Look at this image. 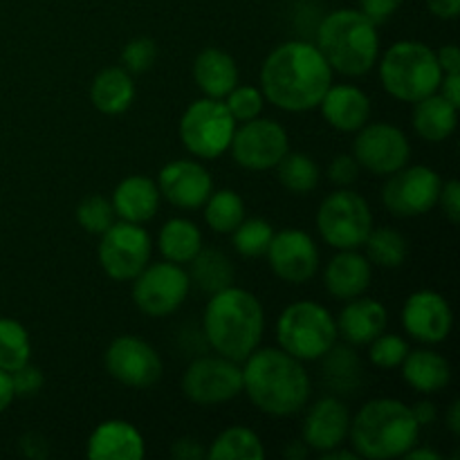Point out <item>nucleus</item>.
Here are the masks:
<instances>
[{
	"label": "nucleus",
	"instance_id": "nucleus-1",
	"mask_svg": "<svg viewBox=\"0 0 460 460\" xmlns=\"http://www.w3.org/2000/svg\"><path fill=\"white\" fill-rule=\"evenodd\" d=\"M332 84V70L305 40L277 45L261 67V93L265 102L286 112L314 111Z\"/></svg>",
	"mask_w": 460,
	"mask_h": 460
},
{
	"label": "nucleus",
	"instance_id": "nucleus-2",
	"mask_svg": "<svg viewBox=\"0 0 460 460\" xmlns=\"http://www.w3.org/2000/svg\"><path fill=\"white\" fill-rule=\"evenodd\" d=\"M310 376L304 362L283 349H256L243 367V391L259 411L290 418L310 400Z\"/></svg>",
	"mask_w": 460,
	"mask_h": 460
},
{
	"label": "nucleus",
	"instance_id": "nucleus-3",
	"mask_svg": "<svg viewBox=\"0 0 460 460\" xmlns=\"http://www.w3.org/2000/svg\"><path fill=\"white\" fill-rule=\"evenodd\" d=\"M265 310L259 296L245 288L229 286L209 295L202 314V335L223 358L245 362L261 346Z\"/></svg>",
	"mask_w": 460,
	"mask_h": 460
},
{
	"label": "nucleus",
	"instance_id": "nucleus-4",
	"mask_svg": "<svg viewBox=\"0 0 460 460\" xmlns=\"http://www.w3.org/2000/svg\"><path fill=\"white\" fill-rule=\"evenodd\" d=\"M349 438L359 458H402L420 438V425L411 407L395 398L368 400L350 418Z\"/></svg>",
	"mask_w": 460,
	"mask_h": 460
},
{
	"label": "nucleus",
	"instance_id": "nucleus-5",
	"mask_svg": "<svg viewBox=\"0 0 460 460\" xmlns=\"http://www.w3.org/2000/svg\"><path fill=\"white\" fill-rule=\"evenodd\" d=\"M317 49L332 72L344 76L368 75L380 58L377 25L359 9H337L319 22Z\"/></svg>",
	"mask_w": 460,
	"mask_h": 460
},
{
	"label": "nucleus",
	"instance_id": "nucleus-6",
	"mask_svg": "<svg viewBox=\"0 0 460 460\" xmlns=\"http://www.w3.org/2000/svg\"><path fill=\"white\" fill-rule=\"evenodd\" d=\"M443 70L436 52L420 40H398L380 58V84L394 99L416 103L438 93Z\"/></svg>",
	"mask_w": 460,
	"mask_h": 460
},
{
	"label": "nucleus",
	"instance_id": "nucleus-7",
	"mask_svg": "<svg viewBox=\"0 0 460 460\" xmlns=\"http://www.w3.org/2000/svg\"><path fill=\"white\" fill-rule=\"evenodd\" d=\"M337 323L331 310L317 301H296L277 322L279 349L301 362H317L337 344Z\"/></svg>",
	"mask_w": 460,
	"mask_h": 460
},
{
	"label": "nucleus",
	"instance_id": "nucleus-8",
	"mask_svg": "<svg viewBox=\"0 0 460 460\" xmlns=\"http://www.w3.org/2000/svg\"><path fill=\"white\" fill-rule=\"evenodd\" d=\"M236 124L223 99L202 97L180 117V139L191 155L218 160L229 151Z\"/></svg>",
	"mask_w": 460,
	"mask_h": 460
},
{
	"label": "nucleus",
	"instance_id": "nucleus-9",
	"mask_svg": "<svg viewBox=\"0 0 460 460\" xmlns=\"http://www.w3.org/2000/svg\"><path fill=\"white\" fill-rule=\"evenodd\" d=\"M317 229L323 243L335 250H359L373 229V211L358 191L344 187L322 200Z\"/></svg>",
	"mask_w": 460,
	"mask_h": 460
},
{
	"label": "nucleus",
	"instance_id": "nucleus-10",
	"mask_svg": "<svg viewBox=\"0 0 460 460\" xmlns=\"http://www.w3.org/2000/svg\"><path fill=\"white\" fill-rule=\"evenodd\" d=\"M99 238V265L112 281H133L151 263L153 241L142 225L115 220Z\"/></svg>",
	"mask_w": 460,
	"mask_h": 460
},
{
	"label": "nucleus",
	"instance_id": "nucleus-11",
	"mask_svg": "<svg viewBox=\"0 0 460 460\" xmlns=\"http://www.w3.org/2000/svg\"><path fill=\"white\" fill-rule=\"evenodd\" d=\"M191 290L189 272L178 263H148L133 279V301L146 317H169L187 301Z\"/></svg>",
	"mask_w": 460,
	"mask_h": 460
},
{
	"label": "nucleus",
	"instance_id": "nucleus-12",
	"mask_svg": "<svg viewBox=\"0 0 460 460\" xmlns=\"http://www.w3.org/2000/svg\"><path fill=\"white\" fill-rule=\"evenodd\" d=\"M386 178L389 180L382 187V205L389 214L398 218H416L429 214L438 205L443 180L431 166L407 164Z\"/></svg>",
	"mask_w": 460,
	"mask_h": 460
},
{
	"label": "nucleus",
	"instance_id": "nucleus-13",
	"mask_svg": "<svg viewBox=\"0 0 460 460\" xmlns=\"http://www.w3.org/2000/svg\"><path fill=\"white\" fill-rule=\"evenodd\" d=\"M182 394L200 407L229 402L243 394V368L223 355H202L184 371Z\"/></svg>",
	"mask_w": 460,
	"mask_h": 460
},
{
	"label": "nucleus",
	"instance_id": "nucleus-14",
	"mask_svg": "<svg viewBox=\"0 0 460 460\" xmlns=\"http://www.w3.org/2000/svg\"><path fill=\"white\" fill-rule=\"evenodd\" d=\"M234 162L247 171H270L290 151L288 130L279 121L256 117L234 130L229 144Z\"/></svg>",
	"mask_w": 460,
	"mask_h": 460
},
{
	"label": "nucleus",
	"instance_id": "nucleus-15",
	"mask_svg": "<svg viewBox=\"0 0 460 460\" xmlns=\"http://www.w3.org/2000/svg\"><path fill=\"white\" fill-rule=\"evenodd\" d=\"M108 376L130 389H148L160 382L164 373L160 353L146 340L135 335H119L103 353Z\"/></svg>",
	"mask_w": 460,
	"mask_h": 460
},
{
	"label": "nucleus",
	"instance_id": "nucleus-16",
	"mask_svg": "<svg viewBox=\"0 0 460 460\" xmlns=\"http://www.w3.org/2000/svg\"><path fill=\"white\" fill-rule=\"evenodd\" d=\"M353 157L362 169L386 178L409 164L411 144L398 126L385 124V121H376V124L367 121L358 130V137L353 142Z\"/></svg>",
	"mask_w": 460,
	"mask_h": 460
},
{
	"label": "nucleus",
	"instance_id": "nucleus-17",
	"mask_svg": "<svg viewBox=\"0 0 460 460\" xmlns=\"http://www.w3.org/2000/svg\"><path fill=\"white\" fill-rule=\"evenodd\" d=\"M274 277L290 286H304L313 281L319 270L317 243L304 229H281L274 232L265 252Z\"/></svg>",
	"mask_w": 460,
	"mask_h": 460
},
{
	"label": "nucleus",
	"instance_id": "nucleus-18",
	"mask_svg": "<svg viewBox=\"0 0 460 460\" xmlns=\"http://www.w3.org/2000/svg\"><path fill=\"white\" fill-rule=\"evenodd\" d=\"M407 335L420 344H440L449 337L454 326V313L449 301L436 290H418L404 301L400 314Z\"/></svg>",
	"mask_w": 460,
	"mask_h": 460
},
{
	"label": "nucleus",
	"instance_id": "nucleus-19",
	"mask_svg": "<svg viewBox=\"0 0 460 460\" xmlns=\"http://www.w3.org/2000/svg\"><path fill=\"white\" fill-rule=\"evenodd\" d=\"M160 196L184 211L202 209L214 191V178L196 160H173L162 166L157 175Z\"/></svg>",
	"mask_w": 460,
	"mask_h": 460
},
{
	"label": "nucleus",
	"instance_id": "nucleus-20",
	"mask_svg": "<svg viewBox=\"0 0 460 460\" xmlns=\"http://www.w3.org/2000/svg\"><path fill=\"white\" fill-rule=\"evenodd\" d=\"M308 407V404H305ZM350 429V411L344 400L337 395H326L310 404L305 411L304 427H301V440L308 445L310 452H331L341 447L349 438Z\"/></svg>",
	"mask_w": 460,
	"mask_h": 460
},
{
	"label": "nucleus",
	"instance_id": "nucleus-21",
	"mask_svg": "<svg viewBox=\"0 0 460 460\" xmlns=\"http://www.w3.org/2000/svg\"><path fill=\"white\" fill-rule=\"evenodd\" d=\"M90 460H142L146 456L144 436L128 420H103L85 445Z\"/></svg>",
	"mask_w": 460,
	"mask_h": 460
},
{
	"label": "nucleus",
	"instance_id": "nucleus-22",
	"mask_svg": "<svg viewBox=\"0 0 460 460\" xmlns=\"http://www.w3.org/2000/svg\"><path fill=\"white\" fill-rule=\"evenodd\" d=\"M317 108L326 124L340 133H358L371 119V99L362 88L350 84H331Z\"/></svg>",
	"mask_w": 460,
	"mask_h": 460
},
{
	"label": "nucleus",
	"instance_id": "nucleus-23",
	"mask_svg": "<svg viewBox=\"0 0 460 460\" xmlns=\"http://www.w3.org/2000/svg\"><path fill=\"white\" fill-rule=\"evenodd\" d=\"M373 279L371 261L358 250H337L323 270V286L332 299L350 301L368 290Z\"/></svg>",
	"mask_w": 460,
	"mask_h": 460
},
{
	"label": "nucleus",
	"instance_id": "nucleus-24",
	"mask_svg": "<svg viewBox=\"0 0 460 460\" xmlns=\"http://www.w3.org/2000/svg\"><path fill=\"white\" fill-rule=\"evenodd\" d=\"M337 335L344 337L346 344L350 346H368L377 335L389 326V313L385 304L368 296H358V299L346 301L344 310L335 319Z\"/></svg>",
	"mask_w": 460,
	"mask_h": 460
},
{
	"label": "nucleus",
	"instance_id": "nucleus-25",
	"mask_svg": "<svg viewBox=\"0 0 460 460\" xmlns=\"http://www.w3.org/2000/svg\"><path fill=\"white\" fill-rule=\"evenodd\" d=\"M160 189L146 175H128L112 191V209L119 220L144 225L155 218L160 209Z\"/></svg>",
	"mask_w": 460,
	"mask_h": 460
},
{
	"label": "nucleus",
	"instance_id": "nucleus-26",
	"mask_svg": "<svg viewBox=\"0 0 460 460\" xmlns=\"http://www.w3.org/2000/svg\"><path fill=\"white\" fill-rule=\"evenodd\" d=\"M193 81L205 97L225 99L238 85V66L225 49L205 48L193 61Z\"/></svg>",
	"mask_w": 460,
	"mask_h": 460
},
{
	"label": "nucleus",
	"instance_id": "nucleus-27",
	"mask_svg": "<svg viewBox=\"0 0 460 460\" xmlns=\"http://www.w3.org/2000/svg\"><path fill=\"white\" fill-rule=\"evenodd\" d=\"M400 368H402V380L418 394H438L452 382L449 362L431 349L409 350Z\"/></svg>",
	"mask_w": 460,
	"mask_h": 460
},
{
	"label": "nucleus",
	"instance_id": "nucleus-28",
	"mask_svg": "<svg viewBox=\"0 0 460 460\" xmlns=\"http://www.w3.org/2000/svg\"><path fill=\"white\" fill-rule=\"evenodd\" d=\"M90 102L103 115H121L135 102V81L126 67L112 66L97 72L90 85Z\"/></svg>",
	"mask_w": 460,
	"mask_h": 460
},
{
	"label": "nucleus",
	"instance_id": "nucleus-29",
	"mask_svg": "<svg viewBox=\"0 0 460 460\" xmlns=\"http://www.w3.org/2000/svg\"><path fill=\"white\" fill-rule=\"evenodd\" d=\"M458 126V106L449 103L443 94L431 93L413 103V130L425 142H445Z\"/></svg>",
	"mask_w": 460,
	"mask_h": 460
},
{
	"label": "nucleus",
	"instance_id": "nucleus-30",
	"mask_svg": "<svg viewBox=\"0 0 460 460\" xmlns=\"http://www.w3.org/2000/svg\"><path fill=\"white\" fill-rule=\"evenodd\" d=\"M157 247L164 261L187 265L202 250V232L189 218H171L157 234Z\"/></svg>",
	"mask_w": 460,
	"mask_h": 460
},
{
	"label": "nucleus",
	"instance_id": "nucleus-31",
	"mask_svg": "<svg viewBox=\"0 0 460 460\" xmlns=\"http://www.w3.org/2000/svg\"><path fill=\"white\" fill-rule=\"evenodd\" d=\"M189 265H191L189 279L205 295H214V292L234 286L232 261H229V256L225 252L216 250V247H207V250L202 247Z\"/></svg>",
	"mask_w": 460,
	"mask_h": 460
},
{
	"label": "nucleus",
	"instance_id": "nucleus-32",
	"mask_svg": "<svg viewBox=\"0 0 460 460\" xmlns=\"http://www.w3.org/2000/svg\"><path fill=\"white\" fill-rule=\"evenodd\" d=\"M323 380L337 395L358 394L362 386V362L349 346H332L323 355Z\"/></svg>",
	"mask_w": 460,
	"mask_h": 460
},
{
	"label": "nucleus",
	"instance_id": "nucleus-33",
	"mask_svg": "<svg viewBox=\"0 0 460 460\" xmlns=\"http://www.w3.org/2000/svg\"><path fill=\"white\" fill-rule=\"evenodd\" d=\"M211 460H263L265 447L263 440L247 427H227L214 438L211 447L207 449Z\"/></svg>",
	"mask_w": 460,
	"mask_h": 460
},
{
	"label": "nucleus",
	"instance_id": "nucleus-34",
	"mask_svg": "<svg viewBox=\"0 0 460 460\" xmlns=\"http://www.w3.org/2000/svg\"><path fill=\"white\" fill-rule=\"evenodd\" d=\"M274 171H277V180L281 182V187L295 193V196H308L322 180V171H319L317 162L308 153L299 151H288L281 157V162L274 166Z\"/></svg>",
	"mask_w": 460,
	"mask_h": 460
},
{
	"label": "nucleus",
	"instance_id": "nucleus-35",
	"mask_svg": "<svg viewBox=\"0 0 460 460\" xmlns=\"http://www.w3.org/2000/svg\"><path fill=\"white\" fill-rule=\"evenodd\" d=\"M202 209H205V223L216 234H232L245 220V200L234 189L211 191Z\"/></svg>",
	"mask_w": 460,
	"mask_h": 460
},
{
	"label": "nucleus",
	"instance_id": "nucleus-36",
	"mask_svg": "<svg viewBox=\"0 0 460 460\" xmlns=\"http://www.w3.org/2000/svg\"><path fill=\"white\" fill-rule=\"evenodd\" d=\"M364 250H367V259L371 261V265L377 268L395 270L407 261L409 254V243L398 229L391 227H377L371 229L368 238L364 241Z\"/></svg>",
	"mask_w": 460,
	"mask_h": 460
},
{
	"label": "nucleus",
	"instance_id": "nucleus-37",
	"mask_svg": "<svg viewBox=\"0 0 460 460\" xmlns=\"http://www.w3.org/2000/svg\"><path fill=\"white\" fill-rule=\"evenodd\" d=\"M31 341L30 332L21 322L12 317H0V368L13 373L30 362Z\"/></svg>",
	"mask_w": 460,
	"mask_h": 460
},
{
	"label": "nucleus",
	"instance_id": "nucleus-38",
	"mask_svg": "<svg viewBox=\"0 0 460 460\" xmlns=\"http://www.w3.org/2000/svg\"><path fill=\"white\" fill-rule=\"evenodd\" d=\"M272 236L274 229L268 220L247 218L245 216V220L232 232V243L234 250H236L243 259H259V256H265Z\"/></svg>",
	"mask_w": 460,
	"mask_h": 460
},
{
	"label": "nucleus",
	"instance_id": "nucleus-39",
	"mask_svg": "<svg viewBox=\"0 0 460 460\" xmlns=\"http://www.w3.org/2000/svg\"><path fill=\"white\" fill-rule=\"evenodd\" d=\"M117 220L112 202L103 196H88L76 207V223L88 234L102 236L108 227Z\"/></svg>",
	"mask_w": 460,
	"mask_h": 460
},
{
	"label": "nucleus",
	"instance_id": "nucleus-40",
	"mask_svg": "<svg viewBox=\"0 0 460 460\" xmlns=\"http://www.w3.org/2000/svg\"><path fill=\"white\" fill-rule=\"evenodd\" d=\"M409 350L411 349H409V341L404 337L385 331L368 344V359H371L373 367L389 371V368H400Z\"/></svg>",
	"mask_w": 460,
	"mask_h": 460
},
{
	"label": "nucleus",
	"instance_id": "nucleus-41",
	"mask_svg": "<svg viewBox=\"0 0 460 460\" xmlns=\"http://www.w3.org/2000/svg\"><path fill=\"white\" fill-rule=\"evenodd\" d=\"M225 106L232 112L234 119L243 124V121L256 119V117L263 115L265 97L261 93V88H256V85H236L225 97Z\"/></svg>",
	"mask_w": 460,
	"mask_h": 460
},
{
	"label": "nucleus",
	"instance_id": "nucleus-42",
	"mask_svg": "<svg viewBox=\"0 0 460 460\" xmlns=\"http://www.w3.org/2000/svg\"><path fill=\"white\" fill-rule=\"evenodd\" d=\"M157 58V43L148 36H137V39L128 40L121 52V63L130 75H144L153 67Z\"/></svg>",
	"mask_w": 460,
	"mask_h": 460
},
{
	"label": "nucleus",
	"instance_id": "nucleus-43",
	"mask_svg": "<svg viewBox=\"0 0 460 460\" xmlns=\"http://www.w3.org/2000/svg\"><path fill=\"white\" fill-rule=\"evenodd\" d=\"M359 171H362V166L358 164V160H355L353 155H349V153H341V155L332 157L331 164H328L326 175L332 184L344 189L358 182Z\"/></svg>",
	"mask_w": 460,
	"mask_h": 460
},
{
	"label": "nucleus",
	"instance_id": "nucleus-44",
	"mask_svg": "<svg viewBox=\"0 0 460 460\" xmlns=\"http://www.w3.org/2000/svg\"><path fill=\"white\" fill-rule=\"evenodd\" d=\"M12 385H13V394L21 395V398H31V395H36L40 389H43L45 376L39 367L27 362L12 373Z\"/></svg>",
	"mask_w": 460,
	"mask_h": 460
},
{
	"label": "nucleus",
	"instance_id": "nucleus-45",
	"mask_svg": "<svg viewBox=\"0 0 460 460\" xmlns=\"http://www.w3.org/2000/svg\"><path fill=\"white\" fill-rule=\"evenodd\" d=\"M402 3L404 0H359V12L371 18L376 25H382L402 7Z\"/></svg>",
	"mask_w": 460,
	"mask_h": 460
},
{
	"label": "nucleus",
	"instance_id": "nucleus-46",
	"mask_svg": "<svg viewBox=\"0 0 460 460\" xmlns=\"http://www.w3.org/2000/svg\"><path fill=\"white\" fill-rule=\"evenodd\" d=\"M438 205L443 207V214L447 216V220L452 225L460 223V184L458 180H449V182H443V189H440Z\"/></svg>",
	"mask_w": 460,
	"mask_h": 460
},
{
	"label": "nucleus",
	"instance_id": "nucleus-47",
	"mask_svg": "<svg viewBox=\"0 0 460 460\" xmlns=\"http://www.w3.org/2000/svg\"><path fill=\"white\" fill-rule=\"evenodd\" d=\"M171 456L178 460H202L207 456V449L196 438H178L171 445Z\"/></svg>",
	"mask_w": 460,
	"mask_h": 460
},
{
	"label": "nucleus",
	"instance_id": "nucleus-48",
	"mask_svg": "<svg viewBox=\"0 0 460 460\" xmlns=\"http://www.w3.org/2000/svg\"><path fill=\"white\" fill-rule=\"evenodd\" d=\"M21 452L30 458H45L49 454L48 438H43L40 434H25L21 438Z\"/></svg>",
	"mask_w": 460,
	"mask_h": 460
},
{
	"label": "nucleus",
	"instance_id": "nucleus-49",
	"mask_svg": "<svg viewBox=\"0 0 460 460\" xmlns=\"http://www.w3.org/2000/svg\"><path fill=\"white\" fill-rule=\"evenodd\" d=\"M436 61H438L443 75H452V72H460V52L458 45L447 43L436 52Z\"/></svg>",
	"mask_w": 460,
	"mask_h": 460
},
{
	"label": "nucleus",
	"instance_id": "nucleus-50",
	"mask_svg": "<svg viewBox=\"0 0 460 460\" xmlns=\"http://www.w3.org/2000/svg\"><path fill=\"white\" fill-rule=\"evenodd\" d=\"M427 9L440 21H454L460 13V0H427Z\"/></svg>",
	"mask_w": 460,
	"mask_h": 460
},
{
	"label": "nucleus",
	"instance_id": "nucleus-51",
	"mask_svg": "<svg viewBox=\"0 0 460 460\" xmlns=\"http://www.w3.org/2000/svg\"><path fill=\"white\" fill-rule=\"evenodd\" d=\"M440 94L447 99L449 103L460 108V72H452V75H443L438 85Z\"/></svg>",
	"mask_w": 460,
	"mask_h": 460
},
{
	"label": "nucleus",
	"instance_id": "nucleus-52",
	"mask_svg": "<svg viewBox=\"0 0 460 460\" xmlns=\"http://www.w3.org/2000/svg\"><path fill=\"white\" fill-rule=\"evenodd\" d=\"M411 413L413 418H416V422L422 427H429L434 425L436 418H438V411H436V404L429 402V400H420V402H416L411 407Z\"/></svg>",
	"mask_w": 460,
	"mask_h": 460
},
{
	"label": "nucleus",
	"instance_id": "nucleus-53",
	"mask_svg": "<svg viewBox=\"0 0 460 460\" xmlns=\"http://www.w3.org/2000/svg\"><path fill=\"white\" fill-rule=\"evenodd\" d=\"M13 398H16V394H13L12 373H7L0 368V413L7 411V409L12 407Z\"/></svg>",
	"mask_w": 460,
	"mask_h": 460
},
{
	"label": "nucleus",
	"instance_id": "nucleus-54",
	"mask_svg": "<svg viewBox=\"0 0 460 460\" xmlns=\"http://www.w3.org/2000/svg\"><path fill=\"white\" fill-rule=\"evenodd\" d=\"M402 458H407V460H443V456H440L438 452H434V449H429V447H418V443L413 445V447L409 449Z\"/></svg>",
	"mask_w": 460,
	"mask_h": 460
},
{
	"label": "nucleus",
	"instance_id": "nucleus-55",
	"mask_svg": "<svg viewBox=\"0 0 460 460\" xmlns=\"http://www.w3.org/2000/svg\"><path fill=\"white\" fill-rule=\"evenodd\" d=\"M308 445L304 443V440H290V443H288V447H286V458L288 460H304L305 456H308Z\"/></svg>",
	"mask_w": 460,
	"mask_h": 460
},
{
	"label": "nucleus",
	"instance_id": "nucleus-56",
	"mask_svg": "<svg viewBox=\"0 0 460 460\" xmlns=\"http://www.w3.org/2000/svg\"><path fill=\"white\" fill-rule=\"evenodd\" d=\"M445 420H447V429L452 431V436H458L460 434V402L458 400H454V402L449 404Z\"/></svg>",
	"mask_w": 460,
	"mask_h": 460
},
{
	"label": "nucleus",
	"instance_id": "nucleus-57",
	"mask_svg": "<svg viewBox=\"0 0 460 460\" xmlns=\"http://www.w3.org/2000/svg\"><path fill=\"white\" fill-rule=\"evenodd\" d=\"M322 460H359V456L353 452V449L335 447V449H331V452H323Z\"/></svg>",
	"mask_w": 460,
	"mask_h": 460
}]
</instances>
